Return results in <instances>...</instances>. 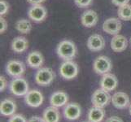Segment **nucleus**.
I'll use <instances>...</instances> for the list:
<instances>
[{
    "label": "nucleus",
    "mask_w": 131,
    "mask_h": 122,
    "mask_svg": "<svg viewBox=\"0 0 131 122\" xmlns=\"http://www.w3.org/2000/svg\"><path fill=\"white\" fill-rule=\"evenodd\" d=\"M129 0H112V3L117 7L123 6L125 4L129 3Z\"/></svg>",
    "instance_id": "nucleus-30"
},
{
    "label": "nucleus",
    "mask_w": 131,
    "mask_h": 122,
    "mask_svg": "<svg viewBox=\"0 0 131 122\" xmlns=\"http://www.w3.org/2000/svg\"><path fill=\"white\" fill-rule=\"evenodd\" d=\"M28 122H45L44 119L42 118V117H39V116H33L28 120Z\"/></svg>",
    "instance_id": "nucleus-32"
},
{
    "label": "nucleus",
    "mask_w": 131,
    "mask_h": 122,
    "mask_svg": "<svg viewBox=\"0 0 131 122\" xmlns=\"http://www.w3.org/2000/svg\"><path fill=\"white\" fill-rule=\"evenodd\" d=\"M92 2L93 0H75L76 5L81 8L88 7L89 6L91 5Z\"/></svg>",
    "instance_id": "nucleus-25"
},
{
    "label": "nucleus",
    "mask_w": 131,
    "mask_h": 122,
    "mask_svg": "<svg viewBox=\"0 0 131 122\" xmlns=\"http://www.w3.org/2000/svg\"><path fill=\"white\" fill-rule=\"evenodd\" d=\"M99 85H100L102 89L107 90V91H112L116 88L117 85H118V80L115 75L106 73L101 78Z\"/></svg>",
    "instance_id": "nucleus-14"
},
{
    "label": "nucleus",
    "mask_w": 131,
    "mask_h": 122,
    "mask_svg": "<svg viewBox=\"0 0 131 122\" xmlns=\"http://www.w3.org/2000/svg\"><path fill=\"white\" fill-rule=\"evenodd\" d=\"M112 68V61L109 58L105 56H100L95 59L94 61L93 69L96 73L104 75L108 73Z\"/></svg>",
    "instance_id": "nucleus-6"
},
{
    "label": "nucleus",
    "mask_w": 131,
    "mask_h": 122,
    "mask_svg": "<svg viewBox=\"0 0 131 122\" xmlns=\"http://www.w3.org/2000/svg\"><path fill=\"white\" fill-rule=\"evenodd\" d=\"M106 122H123V120H121L120 117L118 116H112V117H109V118H107L106 120Z\"/></svg>",
    "instance_id": "nucleus-31"
},
{
    "label": "nucleus",
    "mask_w": 131,
    "mask_h": 122,
    "mask_svg": "<svg viewBox=\"0 0 131 122\" xmlns=\"http://www.w3.org/2000/svg\"><path fill=\"white\" fill-rule=\"evenodd\" d=\"M99 16L96 12L93 10H87L82 13L81 16L82 24L86 28H91L98 23Z\"/></svg>",
    "instance_id": "nucleus-15"
},
{
    "label": "nucleus",
    "mask_w": 131,
    "mask_h": 122,
    "mask_svg": "<svg viewBox=\"0 0 131 122\" xmlns=\"http://www.w3.org/2000/svg\"><path fill=\"white\" fill-rule=\"evenodd\" d=\"M9 88H10L11 92L16 96H25L29 91L28 82L21 76L13 79L11 81Z\"/></svg>",
    "instance_id": "nucleus-3"
},
{
    "label": "nucleus",
    "mask_w": 131,
    "mask_h": 122,
    "mask_svg": "<svg viewBox=\"0 0 131 122\" xmlns=\"http://www.w3.org/2000/svg\"><path fill=\"white\" fill-rule=\"evenodd\" d=\"M7 85V81L6 78L4 77L3 76H0V90L3 91V90L6 89Z\"/></svg>",
    "instance_id": "nucleus-29"
},
{
    "label": "nucleus",
    "mask_w": 131,
    "mask_h": 122,
    "mask_svg": "<svg viewBox=\"0 0 131 122\" xmlns=\"http://www.w3.org/2000/svg\"><path fill=\"white\" fill-rule=\"evenodd\" d=\"M29 47V42L25 37H16L12 42V49L16 53H23Z\"/></svg>",
    "instance_id": "nucleus-20"
},
{
    "label": "nucleus",
    "mask_w": 131,
    "mask_h": 122,
    "mask_svg": "<svg viewBox=\"0 0 131 122\" xmlns=\"http://www.w3.org/2000/svg\"><path fill=\"white\" fill-rule=\"evenodd\" d=\"M28 16L31 20L35 22H41L47 17V11L40 3L33 4L28 12Z\"/></svg>",
    "instance_id": "nucleus-7"
},
{
    "label": "nucleus",
    "mask_w": 131,
    "mask_h": 122,
    "mask_svg": "<svg viewBox=\"0 0 131 122\" xmlns=\"http://www.w3.org/2000/svg\"><path fill=\"white\" fill-rule=\"evenodd\" d=\"M104 116L105 111L102 107H91L88 112V119L90 122H101Z\"/></svg>",
    "instance_id": "nucleus-22"
},
{
    "label": "nucleus",
    "mask_w": 131,
    "mask_h": 122,
    "mask_svg": "<svg viewBox=\"0 0 131 122\" xmlns=\"http://www.w3.org/2000/svg\"><path fill=\"white\" fill-rule=\"evenodd\" d=\"M121 29V20L117 18H109L103 24V30L108 34L116 35Z\"/></svg>",
    "instance_id": "nucleus-10"
},
{
    "label": "nucleus",
    "mask_w": 131,
    "mask_h": 122,
    "mask_svg": "<svg viewBox=\"0 0 131 122\" xmlns=\"http://www.w3.org/2000/svg\"><path fill=\"white\" fill-rule=\"evenodd\" d=\"M56 77V74L50 68H42L35 74V81L42 86L51 85Z\"/></svg>",
    "instance_id": "nucleus-2"
},
{
    "label": "nucleus",
    "mask_w": 131,
    "mask_h": 122,
    "mask_svg": "<svg viewBox=\"0 0 131 122\" xmlns=\"http://www.w3.org/2000/svg\"><path fill=\"white\" fill-rule=\"evenodd\" d=\"M16 111V104L12 99H4L0 104V112L5 116H11L15 114Z\"/></svg>",
    "instance_id": "nucleus-18"
},
{
    "label": "nucleus",
    "mask_w": 131,
    "mask_h": 122,
    "mask_svg": "<svg viewBox=\"0 0 131 122\" xmlns=\"http://www.w3.org/2000/svg\"><path fill=\"white\" fill-rule=\"evenodd\" d=\"M105 41L101 35L99 34H93L90 36L87 40V47L91 51L96 52L99 51L104 48Z\"/></svg>",
    "instance_id": "nucleus-11"
},
{
    "label": "nucleus",
    "mask_w": 131,
    "mask_h": 122,
    "mask_svg": "<svg viewBox=\"0 0 131 122\" xmlns=\"http://www.w3.org/2000/svg\"><path fill=\"white\" fill-rule=\"evenodd\" d=\"M78 73V67L75 62L65 60L60 67V74L63 78L72 80L75 78Z\"/></svg>",
    "instance_id": "nucleus-4"
},
{
    "label": "nucleus",
    "mask_w": 131,
    "mask_h": 122,
    "mask_svg": "<svg viewBox=\"0 0 131 122\" xmlns=\"http://www.w3.org/2000/svg\"><path fill=\"white\" fill-rule=\"evenodd\" d=\"M6 71L9 76H13L14 78H16V77H20V76H21L24 74L25 71V68L23 63L20 61L11 60L7 63L6 67Z\"/></svg>",
    "instance_id": "nucleus-9"
},
{
    "label": "nucleus",
    "mask_w": 131,
    "mask_h": 122,
    "mask_svg": "<svg viewBox=\"0 0 131 122\" xmlns=\"http://www.w3.org/2000/svg\"><path fill=\"white\" fill-rule=\"evenodd\" d=\"M130 43H131V38H130Z\"/></svg>",
    "instance_id": "nucleus-36"
},
{
    "label": "nucleus",
    "mask_w": 131,
    "mask_h": 122,
    "mask_svg": "<svg viewBox=\"0 0 131 122\" xmlns=\"http://www.w3.org/2000/svg\"><path fill=\"white\" fill-rule=\"evenodd\" d=\"M81 113H82L81 107L76 103H67L64 109V115L65 118L69 120H75L78 119L81 116Z\"/></svg>",
    "instance_id": "nucleus-13"
},
{
    "label": "nucleus",
    "mask_w": 131,
    "mask_h": 122,
    "mask_svg": "<svg viewBox=\"0 0 131 122\" xmlns=\"http://www.w3.org/2000/svg\"><path fill=\"white\" fill-rule=\"evenodd\" d=\"M112 103L113 106L118 109H125L130 105L128 94L121 91L116 92L112 95Z\"/></svg>",
    "instance_id": "nucleus-12"
},
{
    "label": "nucleus",
    "mask_w": 131,
    "mask_h": 122,
    "mask_svg": "<svg viewBox=\"0 0 131 122\" xmlns=\"http://www.w3.org/2000/svg\"><path fill=\"white\" fill-rule=\"evenodd\" d=\"M29 3H33V4H37V3H41L42 2H44L45 0H27Z\"/></svg>",
    "instance_id": "nucleus-33"
},
{
    "label": "nucleus",
    "mask_w": 131,
    "mask_h": 122,
    "mask_svg": "<svg viewBox=\"0 0 131 122\" xmlns=\"http://www.w3.org/2000/svg\"><path fill=\"white\" fill-rule=\"evenodd\" d=\"M112 100V97L107 90L103 89H98L94 91L91 97V102L94 107L103 108Z\"/></svg>",
    "instance_id": "nucleus-5"
},
{
    "label": "nucleus",
    "mask_w": 131,
    "mask_h": 122,
    "mask_svg": "<svg viewBox=\"0 0 131 122\" xmlns=\"http://www.w3.org/2000/svg\"><path fill=\"white\" fill-rule=\"evenodd\" d=\"M26 61L29 67L34 68V69H38L42 65L44 58L42 53H40L39 51H32L27 56Z\"/></svg>",
    "instance_id": "nucleus-19"
},
{
    "label": "nucleus",
    "mask_w": 131,
    "mask_h": 122,
    "mask_svg": "<svg viewBox=\"0 0 131 122\" xmlns=\"http://www.w3.org/2000/svg\"><path fill=\"white\" fill-rule=\"evenodd\" d=\"M25 101L29 107H38L43 103V95L38 90H31L25 95Z\"/></svg>",
    "instance_id": "nucleus-8"
},
{
    "label": "nucleus",
    "mask_w": 131,
    "mask_h": 122,
    "mask_svg": "<svg viewBox=\"0 0 131 122\" xmlns=\"http://www.w3.org/2000/svg\"><path fill=\"white\" fill-rule=\"evenodd\" d=\"M129 113L131 115V103H130V105H129Z\"/></svg>",
    "instance_id": "nucleus-34"
},
{
    "label": "nucleus",
    "mask_w": 131,
    "mask_h": 122,
    "mask_svg": "<svg viewBox=\"0 0 131 122\" xmlns=\"http://www.w3.org/2000/svg\"><path fill=\"white\" fill-rule=\"evenodd\" d=\"M82 122H90V121H82Z\"/></svg>",
    "instance_id": "nucleus-35"
},
{
    "label": "nucleus",
    "mask_w": 131,
    "mask_h": 122,
    "mask_svg": "<svg viewBox=\"0 0 131 122\" xmlns=\"http://www.w3.org/2000/svg\"><path fill=\"white\" fill-rule=\"evenodd\" d=\"M60 112L58 107H48L43 112V119L45 122H59L60 120Z\"/></svg>",
    "instance_id": "nucleus-21"
},
{
    "label": "nucleus",
    "mask_w": 131,
    "mask_h": 122,
    "mask_svg": "<svg viewBox=\"0 0 131 122\" xmlns=\"http://www.w3.org/2000/svg\"><path fill=\"white\" fill-rule=\"evenodd\" d=\"M69 101V96L64 91H56L53 93L50 98L51 106L56 107H60L64 106Z\"/></svg>",
    "instance_id": "nucleus-17"
},
{
    "label": "nucleus",
    "mask_w": 131,
    "mask_h": 122,
    "mask_svg": "<svg viewBox=\"0 0 131 122\" xmlns=\"http://www.w3.org/2000/svg\"><path fill=\"white\" fill-rule=\"evenodd\" d=\"M8 9H9L8 3L5 1V0H1L0 1V15H1V16L6 14Z\"/></svg>",
    "instance_id": "nucleus-26"
},
{
    "label": "nucleus",
    "mask_w": 131,
    "mask_h": 122,
    "mask_svg": "<svg viewBox=\"0 0 131 122\" xmlns=\"http://www.w3.org/2000/svg\"><path fill=\"white\" fill-rule=\"evenodd\" d=\"M57 55L64 60H71L76 56L77 47L75 44L69 40H64L58 45Z\"/></svg>",
    "instance_id": "nucleus-1"
},
{
    "label": "nucleus",
    "mask_w": 131,
    "mask_h": 122,
    "mask_svg": "<svg viewBox=\"0 0 131 122\" xmlns=\"http://www.w3.org/2000/svg\"><path fill=\"white\" fill-rule=\"evenodd\" d=\"M128 46V41L123 35L116 34L111 41V48L115 52H121L125 51Z\"/></svg>",
    "instance_id": "nucleus-16"
},
{
    "label": "nucleus",
    "mask_w": 131,
    "mask_h": 122,
    "mask_svg": "<svg viewBox=\"0 0 131 122\" xmlns=\"http://www.w3.org/2000/svg\"><path fill=\"white\" fill-rule=\"evenodd\" d=\"M16 29L21 34H29L32 29V25L29 20L22 19L16 23Z\"/></svg>",
    "instance_id": "nucleus-24"
},
{
    "label": "nucleus",
    "mask_w": 131,
    "mask_h": 122,
    "mask_svg": "<svg viewBox=\"0 0 131 122\" xmlns=\"http://www.w3.org/2000/svg\"><path fill=\"white\" fill-rule=\"evenodd\" d=\"M8 122H26V120L22 115L16 114V115L12 116L11 118L9 119Z\"/></svg>",
    "instance_id": "nucleus-27"
},
{
    "label": "nucleus",
    "mask_w": 131,
    "mask_h": 122,
    "mask_svg": "<svg viewBox=\"0 0 131 122\" xmlns=\"http://www.w3.org/2000/svg\"><path fill=\"white\" fill-rule=\"evenodd\" d=\"M118 16L121 20L125 21L131 20V5L129 3L125 4L123 6L119 7Z\"/></svg>",
    "instance_id": "nucleus-23"
},
{
    "label": "nucleus",
    "mask_w": 131,
    "mask_h": 122,
    "mask_svg": "<svg viewBox=\"0 0 131 122\" xmlns=\"http://www.w3.org/2000/svg\"><path fill=\"white\" fill-rule=\"evenodd\" d=\"M7 23L6 20L3 18L2 16L0 17V32L1 34L4 33L5 31L7 30Z\"/></svg>",
    "instance_id": "nucleus-28"
}]
</instances>
